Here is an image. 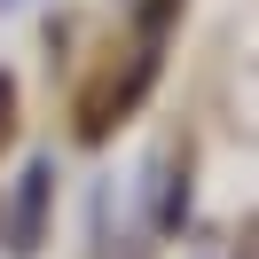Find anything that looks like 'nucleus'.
I'll return each mask as SVG.
<instances>
[{"mask_svg": "<svg viewBox=\"0 0 259 259\" xmlns=\"http://www.w3.org/2000/svg\"><path fill=\"white\" fill-rule=\"evenodd\" d=\"M39 236H48V165H32L16 189V220H8V243L16 251H39Z\"/></svg>", "mask_w": 259, "mask_h": 259, "instance_id": "1", "label": "nucleus"}, {"mask_svg": "<svg viewBox=\"0 0 259 259\" xmlns=\"http://www.w3.org/2000/svg\"><path fill=\"white\" fill-rule=\"evenodd\" d=\"M8 118H16V95H8V79H0V134H8Z\"/></svg>", "mask_w": 259, "mask_h": 259, "instance_id": "2", "label": "nucleus"}]
</instances>
